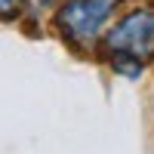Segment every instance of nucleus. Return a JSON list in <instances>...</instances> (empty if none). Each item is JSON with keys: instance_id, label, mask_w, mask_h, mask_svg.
I'll use <instances>...</instances> for the list:
<instances>
[{"instance_id": "obj_1", "label": "nucleus", "mask_w": 154, "mask_h": 154, "mask_svg": "<svg viewBox=\"0 0 154 154\" xmlns=\"http://www.w3.org/2000/svg\"><path fill=\"white\" fill-rule=\"evenodd\" d=\"M120 0H62L53 16L56 34L74 49H93L102 28L114 16Z\"/></svg>"}, {"instance_id": "obj_5", "label": "nucleus", "mask_w": 154, "mask_h": 154, "mask_svg": "<svg viewBox=\"0 0 154 154\" xmlns=\"http://www.w3.org/2000/svg\"><path fill=\"white\" fill-rule=\"evenodd\" d=\"M40 3H43V6H49V3H53V0H40Z\"/></svg>"}, {"instance_id": "obj_4", "label": "nucleus", "mask_w": 154, "mask_h": 154, "mask_svg": "<svg viewBox=\"0 0 154 154\" xmlns=\"http://www.w3.org/2000/svg\"><path fill=\"white\" fill-rule=\"evenodd\" d=\"M19 6H22V0H3V6H0V9H3V19H6V22L16 19V16H19Z\"/></svg>"}, {"instance_id": "obj_3", "label": "nucleus", "mask_w": 154, "mask_h": 154, "mask_svg": "<svg viewBox=\"0 0 154 154\" xmlns=\"http://www.w3.org/2000/svg\"><path fill=\"white\" fill-rule=\"evenodd\" d=\"M108 65H111V71L130 77V80L142 77V71H145V62H142V59H136V56H123V53H111V56H108Z\"/></svg>"}, {"instance_id": "obj_2", "label": "nucleus", "mask_w": 154, "mask_h": 154, "mask_svg": "<svg viewBox=\"0 0 154 154\" xmlns=\"http://www.w3.org/2000/svg\"><path fill=\"white\" fill-rule=\"evenodd\" d=\"M102 49H105V56L123 53V56H136V59L148 62L154 56V9L136 6L130 12H123L105 31Z\"/></svg>"}]
</instances>
